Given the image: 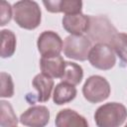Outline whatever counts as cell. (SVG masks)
Wrapping results in <instances>:
<instances>
[{"mask_svg": "<svg viewBox=\"0 0 127 127\" xmlns=\"http://www.w3.org/2000/svg\"><path fill=\"white\" fill-rule=\"evenodd\" d=\"M13 18L19 27L34 30L41 24L42 12L37 2L22 0L13 5Z\"/></svg>", "mask_w": 127, "mask_h": 127, "instance_id": "6da1fadb", "label": "cell"}, {"mask_svg": "<svg viewBox=\"0 0 127 127\" xmlns=\"http://www.w3.org/2000/svg\"><path fill=\"white\" fill-rule=\"evenodd\" d=\"M127 118L126 107L118 102H108L99 106L94 113L97 127H120Z\"/></svg>", "mask_w": 127, "mask_h": 127, "instance_id": "7a4b0ae2", "label": "cell"}, {"mask_svg": "<svg viewBox=\"0 0 127 127\" xmlns=\"http://www.w3.org/2000/svg\"><path fill=\"white\" fill-rule=\"evenodd\" d=\"M110 91L111 88L109 82L100 75L89 76L82 86V94L84 98L91 103L104 101L110 95Z\"/></svg>", "mask_w": 127, "mask_h": 127, "instance_id": "3957f363", "label": "cell"}, {"mask_svg": "<svg viewBox=\"0 0 127 127\" xmlns=\"http://www.w3.org/2000/svg\"><path fill=\"white\" fill-rule=\"evenodd\" d=\"M90 40L83 35L67 36L64 43V54L69 59L76 61H86L91 49Z\"/></svg>", "mask_w": 127, "mask_h": 127, "instance_id": "277c9868", "label": "cell"}, {"mask_svg": "<svg viewBox=\"0 0 127 127\" xmlns=\"http://www.w3.org/2000/svg\"><path fill=\"white\" fill-rule=\"evenodd\" d=\"M88 61L90 64L101 70L111 69L116 64V57L109 44H95L89 51Z\"/></svg>", "mask_w": 127, "mask_h": 127, "instance_id": "5b68a950", "label": "cell"}, {"mask_svg": "<svg viewBox=\"0 0 127 127\" xmlns=\"http://www.w3.org/2000/svg\"><path fill=\"white\" fill-rule=\"evenodd\" d=\"M90 26L87 31L89 39L94 42L107 44L117 34L116 29L104 16H89Z\"/></svg>", "mask_w": 127, "mask_h": 127, "instance_id": "8992f818", "label": "cell"}, {"mask_svg": "<svg viewBox=\"0 0 127 127\" xmlns=\"http://www.w3.org/2000/svg\"><path fill=\"white\" fill-rule=\"evenodd\" d=\"M37 46L42 58L60 56L64 49L63 40L56 32L53 31H44L38 38Z\"/></svg>", "mask_w": 127, "mask_h": 127, "instance_id": "52a82bcc", "label": "cell"}, {"mask_svg": "<svg viewBox=\"0 0 127 127\" xmlns=\"http://www.w3.org/2000/svg\"><path fill=\"white\" fill-rule=\"evenodd\" d=\"M50 120V111L44 105H34L20 116V122L28 127H45Z\"/></svg>", "mask_w": 127, "mask_h": 127, "instance_id": "ba28073f", "label": "cell"}, {"mask_svg": "<svg viewBox=\"0 0 127 127\" xmlns=\"http://www.w3.org/2000/svg\"><path fill=\"white\" fill-rule=\"evenodd\" d=\"M90 26V18L82 13L65 15L63 18V27L70 35H82L87 33Z\"/></svg>", "mask_w": 127, "mask_h": 127, "instance_id": "9c48e42d", "label": "cell"}, {"mask_svg": "<svg viewBox=\"0 0 127 127\" xmlns=\"http://www.w3.org/2000/svg\"><path fill=\"white\" fill-rule=\"evenodd\" d=\"M47 11L51 13H64L65 15H73L81 13L82 2L78 0H56L44 1Z\"/></svg>", "mask_w": 127, "mask_h": 127, "instance_id": "30bf717a", "label": "cell"}, {"mask_svg": "<svg viewBox=\"0 0 127 127\" xmlns=\"http://www.w3.org/2000/svg\"><path fill=\"white\" fill-rule=\"evenodd\" d=\"M55 124L56 127H89L83 116L69 108L63 109L57 114Z\"/></svg>", "mask_w": 127, "mask_h": 127, "instance_id": "8fae6325", "label": "cell"}, {"mask_svg": "<svg viewBox=\"0 0 127 127\" xmlns=\"http://www.w3.org/2000/svg\"><path fill=\"white\" fill-rule=\"evenodd\" d=\"M40 66L42 73L50 76V77H56V78H62L65 62L64 61L62 56H56L51 58H42L40 61Z\"/></svg>", "mask_w": 127, "mask_h": 127, "instance_id": "7c38bea8", "label": "cell"}, {"mask_svg": "<svg viewBox=\"0 0 127 127\" xmlns=\"http://www.w3.org/2000/svg\"><path fill=\"white\" fill-rule=\"evenodd\" d=\"M32 83L38 91L36 100L40 102L48 101L54 87V79L44 73H39L34 77Z\"/></svg>", "mask_w": 127, "mask_h": 127, "instance_id": "4fadbf2b", "label": "cell"}, {"mask_svg": "<svg viewBox=\"0 0 127 127\" xmlns=\"http://www.w3.org/2000/svg\"><path fill=\"white\" fill-rule=\"evenodd\" d=\"M75 96H76V88L74 87V85L62 81L59 84H57L55 87L53 100L56 104L62 105L70 102L75 98Z\"/></svg>", "mask_w": 127, "mask_h": 127, "instance_id": "5bb4252c", "label": "cell"}, {"mask_svg": "<svg viewBox=\"0 0 127 127\" xmlns=\"http://www.w3.org/2000/svg\"><path fill=\"white\" fill-rule=\"evenodd\" d=\"M82 77L83 69L79 64L71 62H65L64 71L61 78L63 82H66L71 85H77L80 83Z\"/></svg>", "mask_w": 127, "mask_h": 127, "instance_id": "9a60e30c", "label": "cell"}, {"mask_svg": "<svg viewBox=\"0 0 127 127\" xmlns=\"http://www.w3.org/2000/svg\"><path fill=\"white\" fill-rule=\"evenodd\" d=\"M16 50V36L10 30L1 31V57L10 58Z\"/></svg>", "mask_w": 127, "mask_h": 127, "instance_id": "2e32d148", "label": "cell"}, {"mask_svg": "<svg viewBox=\"0 0 127 127\" xmlns=\"http://www.w3.org/2000/svg\"><path fill=\"white\" fill-rule=\"evenodd\" d=\"M109 45L113 49L114 53L120 58V60L124 63H127V34L125 33H117Z\"/></svg>", "mask_w": 127, "mask_h": 127, "instance_id": "e0dca14e", "label": "cell"}, {"mask_svg": "<svg viewBox=\"0 0 127 127\" xmlns=\"http://www.w3.org/2000/svg\"><path fill=\"white\" fill-rule=\"evenodd\" d=\"M1 106V127H17L18 118L11 106V104L5 100L0 101Z\"/></svg>", "mask_w": 127, "mask_h": 127, "instance_id": "ac0fdd59", "label": "cell"}, {"mask_svg": "<svg viewBox=\"0 0 127 127\" xmlns=\"http://www.w3.org/2000/svg\"><path fill=\"white\" fill-rule=\"evenodd\" d=\"M0 80H1V91L0 96L1 97H12L14 95V83L12 80V77L7 72H1L0 73Z\"/></svg>", "mask_w": 127, "mask_h": 127, "instance_id": "d6986e66", "label": "cell"}, {"mask_svg": "<svg viewBox=\"0 0 127 127\" xmlns=\"http://www.w3.org/2000/svg\"><path fill=\"white\" fill-rule=\"evenodd\" d=\"M0 9H1V26H5L8 22H10L11 17H12V12L13 8H11V5L6 2L2 1L0 3Z\"/></svg>", "mask_w": 127, "mask_h": 127, "instance_id": "ffe728a7", "label": "cell"}, {"mask_svg": "<svg viewBox=\"0 0 127 127\" xmlns=\"http://www.w3.org/2000/svg\"><path fill=\"white\" fill-rule=\"evenodd\" d=\"M124 127H127V124H126V125H125V126H124Z\"/></svg>", "mask_w": 127, "mask_h": 127, "instance_id": "44dd1931", "label": "cell"}]
</instances>
